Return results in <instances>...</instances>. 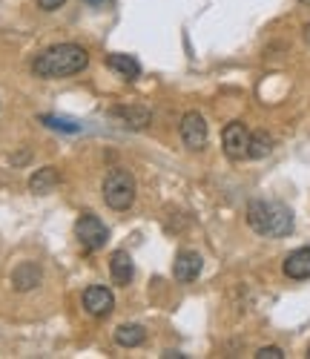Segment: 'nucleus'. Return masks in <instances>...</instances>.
I'll list each match as a JSON object with an SVG mask.
<instances>
[{
  "label": "nucleus",
  "instance_id": "nucleus-8",
  "mask_svg": "<svg viewBox=\"0 0 310 359\" xmlns=\"http://www.w3.org/2000/svg\"><path fill=\"white\" fill-rule=\"evenodd\" d=\"M201 253H196V250H181L178 256H175V264H173V276L181 282V285H190V282H196L198 279V273H201Z\"/></svg>",
  "mask_w": 310,
  "mask_h": 359
},
{
  "label": "nucleus",
  "instance_id": "nucleus-16",
  "mask_svg": "<svg viewBox=\"0 0 310 359\" xmlns=\"http://www.w3.org/2000/svg\"><path fill=\"white\" fill-rule=\"evenodd\" d=\"M273 153V135L259 130V133H250V158H267Z\"/></svg>",
  "mask_w": 310,
  "mask_h": 359
},
{
  "label": "nucleus",
  "instance_id": "nucleus-4",
  "mask_svg": "<svg viewBox=\"0 0 310 359\" xmlns=\"http://www.w3.org/2000/svg\"><path fill=\"white\" fill-rule=\"evenodd\" d=\"M75 236H78V242L86 250H101L107 245V238H109V230H107V224L95 213H83L75 222Z\"/></svg>",
  "mask_w": 310,
  "mask_h": 359
},
{
  "label": "nucleus",
  "instance_id": "nucleus-10",
  "mask_svg": "<svg viewBox=\"0 0 310 359\" xmlns=\"http://www.w3.org/2000/svg\"><path fill=\"white\" fill-rule=\"evenodd\" d=\"M109 273H112V282L121 285V287H127L133 282V273H135V267H133V256L127 250H115L109 256Z\"/></svg>",
  "mask_w": 310,
  "mask_h": 359
},
{
  "label": "nucleus",
  "instance_id": "nucleus-2",
  "mask_svg": "<svg viewBox=\"0 0 310 359\" xmlns=\"http://www.w3.org/2000/svg\"><path fill=\"white\" fill-rule=\"evenodd\" d=\"M247 224L264 238H282L293 233V210L282 201L259 198L247 204Z\"/></svg>",
  "mask_w": 310,
  "mask_h": 359
},
{
  "label": "nucleus",
  "instance_id": "nucleus-5",
  "mask_svg": "<svg viewBox=\"0 0 310 359\" xmlns=\"http://www.w3.org/2000/svg\"><path fill=\"white\" fill-rule=\"evenodd\" d=\"M222 147H224V156L233 161L250 158V130H247L241 121L227 124L222 133Z\"/></svg>",
  "mask_w": 310,
  "mask_h": 359
},
{
  "label": "nucleus",
  "instance_id": "nucleus-18",
  "mask_svg": "<svg viewBox=\"0 0 310 359\" xmlns=\"http://www.w3.org/2000/svg\"><path fill=\"white\" fill-rule=\"evenodd\" d=\"M43 124L55 127V130H67V133H78V124H69V121H58V118H43Z\"/></svg>",
  "mask_w": 310,
  "mask_h": 359
},
{
  "label": "nucleus",
  "instance_id": "nucleus-20",
  "mask_svg": "<svg viewBox=\"0 0 310 359\" xmlns=\"http://www.w3.org/2000/svg\"><path fill=\"white\" fill-rule=\"evenodd\" d=\"M302 35H304V41H307V43H310V23H307V26H304V29H302Z\"/></svg>",
  "mask_w": 310,
  "mask_h": 359
},
{
  "label": "nucleus",
  "instance_id": "nucleus-6",
  "mask_svg": "<svg viewBox=\"0 0 310 359\" xmlns=\"http://www.w3.org/2000/svg\"><path fill=\"white\" fill-rule=\"evenodd\" d=\"M181 141L187 149H193V153H198V149H204L207 144V121L201 112H187L181 118Z\"/></svg>",
  "mask_w": 310,
  "mask_h": 359
},
{
  "label": "nucleus",
  "instance_id": "nucleus-1",
  "mask_svg": "<svg viewBox=\"0 0 310 359\" xmlns=\"http://www.w3.org/2000/svg\"><path fill=\"white\" fill-rule=\"evenodd\" d=\"M89 64V52L78 43H55L49 49H43L35 61H32V72L38 78L55 81V78H69L83 72Z\"/></svg>",
  "mask_w": 310,
  "mask_h": 359
},
{
  "label": "nucleus",
  "instance_id": "nucleus-21",
  "mask_svg": "<svg viewBox=\"0 0 310 359\" xmlns=\"http://www.w3.org/2000/svg\"><path fill=\"white\" fill-rule=\"evenodd\" d=\"M86 4H95L98 6V4H104V0H86Z\"/></svg>",
  "mask_w": 310,
  "mask_h": 359
},
{
  "label": "nucleus",
  "instance_id": "nucleus-7",
  "mask_svg": "<svg viewBox=\"0 0 310 359\" xmlns=\"http://www.w3.org/2000/svg\"><path fill=\"white\" fill-rule=\"evenodd\" d=\"M81 302H83V311H86L89 316L101 319V316H109V313H112V308H115V296L109 293V287L92 285V287H86V290H83Z\"/></svg>",
  "mask_w": 310,
  "mask_h": 359
},
{
  "label": "nucleus",
  "instance_id": "nucleus-17",
  "mask_svg": "<svg viewBox=\"0 0 310 359\" xmlns=\"http://www.w3.org/2000/svg\"><path fill=\"white\" fill-rule=\"evenodd\" d=\"M256 359H285V351H282V348H276V345H270V348H259V351H256Z\"/></svg>",
  "mask_w": 310,
  "mask_h": 359
},
{
  "label": "nucleus",
  "instance_id": "nucleus-13",
  "mask_svg": "<svg viewBox=\"0 0 310 359\" xmlns=\"http://www.w3.org/2000/svg\"><path fill=\"white\" fill-rule=\"evenodd\" d=\"M60 182V175L55 167H41L38 172H32V178H29V190H32L35 196H43L49 190H55Z\"/></svg>",
  "mask_w": 310,
  "mask_h": 359
},
{
  "label": "nucleus",
  "instance_id": "nucleus-19",
  "mask_svg": "<svg viewBox=\"0 0 310 359\" xmlns=\"http://www.w3.org/2000/svg\"><path fill=\"white\" fill-rule=\"evenodd\" d=\"M64 4H67V0H38V6H41L43 12H58Z\"/></svg>",
  "mask_w": 310,
  "mask_h": 359
},
{
  "label": "nucleus",
  "instance_id": "nucleus-9",
  "mask_svg": "<svg viewBox=\"0 0 310 359\" xmlns=\"http://www.w3.org/2000/svg\"><path fill=\"white\" fill-rule=\"evenodd\" d=\"M41 279H43V273H41V267L35 262H23V264H18L15 271H12V287L20 290V293L38 287Z\"/></svg>",
  "mask_w": 310,
  "mask_h": 359
},
{
  "label": "nucleus",
  "instance_id": "nucleus-14",
  "mask_svg": "<svg viewBox=\"0 0 310 359\" xmlns=\"http://www.w3.org/2000/svg\"><path fill=\"white\" fill-rule=\"evenodd\" d=\"M107 67L112 72H118L121 78H127V81H135L141 75V64L135 61L133 55H109L107 57Z\"/></svg>",
  "mask_w": 310,
  "mask_h": 359
},
{
  "label": "nucleus",
  "instance_id": "nucleus-3",
  "mask_svg": "<svg viewBox=\"0 0 310 359\" xmlns=\"http://www.w3.org/2000/svg\"><path fill=\"white\" fill-rule=\"evenodd\" d=\"M104 201L112 210H130L135 201V178L127 170H112L104 178Z\"/></svg>",
  "mask_w": 310,
  "mask_h": 359
},
{
  "label": "nucleus",
  "instance_id": "nucleus-15",
  "mask_svg": "<svg viewBox=\"0 0 310 359\" xmlns=\"http://www.w3.org/2000/svg\"><path fill=\"white\" fill-rule=\"evenodd\" d=\"M115 342L121 348H138V345L147 342V331L141 325H121L115 331Z\"/></svg>",
  "mask_w": 310,
  "mask_h": 359
},
{
  "label": "nucleus",
  "instance_id": "nucleus-23",
  "mask_svg": "<svg viewBox=\"0 0 310 359\" xmlns=\"http://www.w3.org/2000/svg\"><path fill=\"white\" fill-rule=\"evenodd\" d=\"M307 356H310V348H307Z\"/></svg>",
  "mask_w": 310,
  "mask_h": 359
},
{
  "label": "nucleus",
  "instance_id": "nucleus-11",
  "mask_svg": "<svg viewBox=\"0 0 310 359\" xmlns=\"http://www.w3.org/2000/svg\"><path fill=\"white\" fill-rule=\"evenodd\" d=\"M282 271H285L288 279H296V282L310 279V248H299V250H293V253L285 259Z\"/></svg>",
  "mask_w": 310,
  "mask_h": 359
},
{
  "label": "nucleus",
  "instance_id": "nucleus-12",
  "mask_svg": "<svg viewBox=\"0 0 310 359\" xmlns=\"http://www.w3.org/2000/svg\"><path fill=\"white\" fill-rule=\"evenodd\" d=\"M115 118H121L130 130H147L152 121L147 107H115Z\"/></svg>",
  "mask_w": 310,
  "mask_h": 359
},
{
  "label": "nucleus",
  "instance_id": "nucleus-22",
  "mask_svg": "<svg viewBox=\"0 0 310 359\" xmlns=\"http://www.w3.org/2000/svg\"><path fill=\"white\" fill-rule=\"evenodd\" d=\"M302 4H304V6H310V0H302Z\"/></svg>",
  "mask_w": 310,
  "mask_h": 359
}]
</instances>
